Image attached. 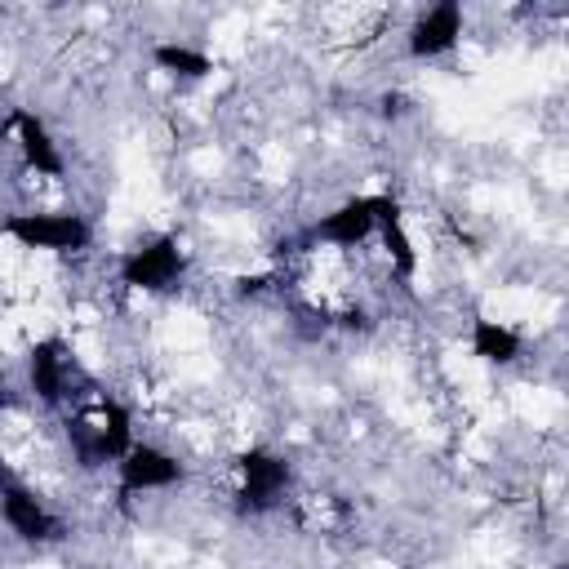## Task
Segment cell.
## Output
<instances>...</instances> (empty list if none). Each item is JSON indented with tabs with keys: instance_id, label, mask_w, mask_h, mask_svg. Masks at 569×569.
<instances>
[{
	"instance_id": "1",
	"label": "cell",
	"mask_w": 569,
	"mask_h": 569,
	"mask_svg": "<svg viewBox=\"0 0 569 569\" xmlns=\"http://www.w3.org/2000/svg\"><path fill=\"white\" fill-rule=\"evenodd\" d=\"M9 231L36 249H76L89 240V227L71 213H18L9 218Z\"/></svg>"
},
{
	"instance_id": "2",
	"label": "cell",
	"mask_w": 569,
	"mask_h": 569,
	"mask_svg": "<svg viewBox=\"0 0 569 569\" xmlns=\"http://www.w3.org/2000/svg\"><path fill=\"white\" fill-rule=\"evenodd\" d=\"M373 222H396V204L391 200H356V204H342L338 213H329L320 222V236H329L338 244H356L360 236H369Z\"/></svg>"
},
{
	"instance_id": "3",
	"label": "cell",
	"mask_w": 569,
	"mask_h": 569,
	"mask_svg": "<svg viewBox=\"0 0 569 569\" xmlns=\"http://www.w3.org/2000/svg\"><path fill=\"white\" fill-rule=\"evenodd\" d=\"M178 271H182V258H178V249H173L169 240H160V244H151V249H138V253L129 258V267H124L129 284H147V289H164Z\"/></svg>"
},
{
	"instance_id": "4",
	"label": "cell",
	"mask_w": 569,
	"mask_h": 569,
	"mask_svg": "<svg viewBox=\"0 0 569 569\" xmlns=\"http://www.w3.org/2000/svg\"><path fill=\"white\" fill-rule=\"evenodd\" d=\"M120 471H124L129 489H151V485H169L178 476V462L169 453H160V449H129Z\"/></svg>"
},
{
	"instance_id": "5",
	"label": "cell",
	"mask_w": 569,
	"mask_h": 569,
	"mask_svg": "<svg viewBox=\"0 0 569 569\" xmlns=\"http://www.w3.org/2000/svg\"><path fill=\"white\" fill-rule=\"evenodd\" d=\"M0 507H4V520L22 533V538H49L53 533V520H49V511L27 493V489H4V498H0Z\"/></svg>"
},
{
	"instance_id": "6",
	"label": "cell",
	"mask_w": 569,
	"mask_h": 569,
	"mask_svg": "<svg viewBox=\"0 0 569 569\" xmlns=\"http://www.w3.org/2000/svg\"><path fill=\"white\" fill-rule=\"evenodd\" d=\"M458 27H462L458 4H440V9H431V13L413 27V40H409V44H413V53H440V49L453 44Z\"/></svg>"
},
{
	"instance_id": "7",
	"label": "cell",
	"mask_w": 569,
	"mask_h": 569,
	"mask_svg": "<svg viewBox=\"0 0 569 569\" xmlns=\"http://www.w3.org/2000/svg\"><path fill=\"white\" fill-rule=\"evenodd\" d=\"M284 489V462L271 453H249L244 458V498L253 507H267Z\"/></svg>"
},
{
	"instance_id": "8",
	"label": "cell",
	"mask_w": 569,
	"mask_h": 569,
	"mask_svg": "<svg viewBox=\"0 0 569 569\" xmlns=\"http://www.w3.org/2000/svg\"><path fill=\"white\" fill-rule=\"evenodd\" d=\"M13 124H18V138H22L27 160H31L36 169H44V173H58V169H62V156L53 151V142H49L44 124H40L36 116H27V111H18V116H13Z\"/></svg>"
},
{
	"instance_id": "9",
	"label": "cell",
	"mask_w": 569,
	"mask_h": 569,
	"mask_svg": "<svg viewBox=\"0 0 569 569\" xmlns=\"http://www.w3.org/2000/svg\"><path fill=\"white\" fill-rule=\"evenodd\" d=\"M31 382H36V391L44 400H58L62 396V387H67V356L53 342L36 347V356H31Z\"/></svg>"
},
{
	"instance_id": "10",
	"label": "cell",
	"mask_w": 569,
	"mask_h": 569,
	"mask_svg": "<svg viewBox=\"0 0 569 569\" xmlns=\"http://www.w3.org/2000/svg\"><path fill=\"white\" fill-rule=\"evenodd\" d=\"M476 351L485 360H511L516 356V333L502 329V325H493V320H480L476 325Z\"/></svg>"
},
{
	"instance_id": "11",
	"label": "cell",
	"mask_w": 569,
	"mask_h": 569,
	"mask_svg": "<svg viewBox=\"0 0 569 569\" xmlns=\"http://www.w3.org/2000/svg\"><path fill=\"white\" fill-rule=\"evenodd\" d=\"M156 58H160L164 67L182 71V76H204V71H209V62H204L200 53H191V49H178V44H164V49H156Z\"/></svg>"
}]
</instances>
